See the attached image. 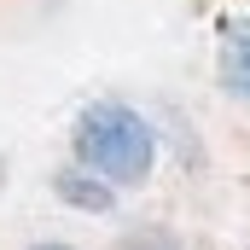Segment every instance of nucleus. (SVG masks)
Returning a JSON list of instances; mask_svg holds the SVG:
<instances>
[{"mask_svg": "<svg viewBox=\"0 0 250 250\" xmlns=\"http://www.w3.org/2000/svg\"><path fill=\"white\" fill-rule=\"evenodd\" d=\"M70 146H76V169L99 175L105 187H140L151 175V163H157L151 123L134 105H117V99L87 105L76 117V128H70Z\"/></svg>", "mask_w": 250, "mask_h": 250, "instance_id": "f257e3e1", "label": "nucleus"}, {"mask_svg": "<svg viewBox=\"0 0 250 250\" xmlns=\"http://www.w3.org/2000/svg\"><path fill=\"white\" fill-rule=\"evenodd\" d=\"M215 82L250 105V18H221L215 23Z\"/></svg>", "mask_w": 250, "mask_h": 250, "instance_id": "f03ea898", "label": "nucleus"}, {"mask_svg": "<svg viewBox=\"0 0 250 250\" xmlns=\"http://www.w3.org/2000/svg\"><path fill=\"white\" fill-rule=\"evenodd\" d=\"M53 187H59V198L70 204V209H93V215H105V209H111V187H105L99 175H87V181H82L76 169H64Z\"/></svg>", "mask_w": 250, "mask_h": 250, "instance_id": "7ed1b4c3", "label": "nucleus"}, {"mask_svg": "<svg viewBox=\"0 0 250 250\" xmlns=\"http://www.w3.org/2000/svg\"><path fill=\"white\" fill-rule=\"evenodd\" d=\"M123 250H175V239H163V233H146V239H128Z\"/></svg>", "mask_w": 250, "mask_h": 250, "instance_id": "20e7f679", "label": "nucleus"}, {"mask_svg": "<svg viewBox=\"0 0 250 250\" xmlns=\"http://www.w3.org/2000/svg\"><path fill=\"white\" fill-rule=\"evenodd\" d=\"M35 250H70V245H35Z\"/></svg>", "mask_w": 250, "mask_h": 250, "instance_id": "39448f33", "label": "nucleus"}]
</instances>
